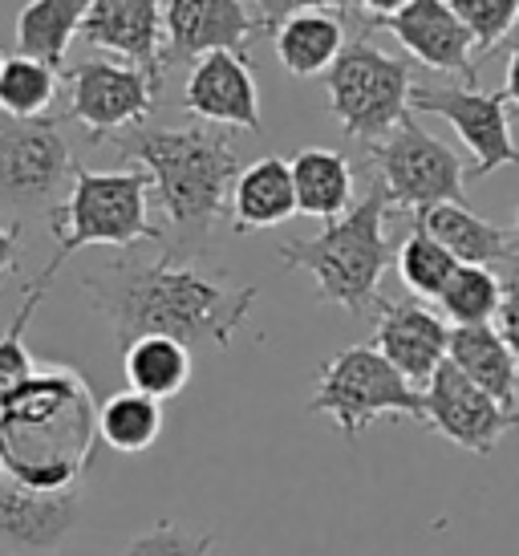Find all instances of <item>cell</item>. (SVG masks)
Here are the masks:
<instances>
[{
    "mask_svg": "<svg viewBox=\"0 0 519 556\" xmlns=\"http://www.w3.org/2000/svg\"><path fill=\"white\" fill-rule=\"evenodd\" d=\"M81 289L114 329L118 354L138 338H170L183 341L187 350H228L260 296L252 285H236L219 273L175 264L167 256L114 261L102 273L81 277Z\"/></svg>",
    "mask_w": 519,
    "mask_h": 556,
    "instance_id": "cell-1",
    "label": "cell"
},
{
    "mask_svg": "<svg viewBox=\"0 0 519 556\" xmlns=\"http://www.w3.org/2000/svg\"><path fill=\"white\" fill-rule=\"evenodd\" d=\"M110 142L151 175V200L163 207V256L195 264L212 252L219 224H231V191L244 170L236 142L212 126H138Z\"/></svg>",
    "mask_w": 519,
    "mask_h": 556,
    "instance_id": "cell-2",
    "label": "cell"
},
{
    "mask_svg": "<svg viewBox=\"0 0 519 556\" xmlns=\"http://www.w3.org/2000/svg\"><path fill=\"white\" fill-rule=\"evenodd\" d=\"M98 402L69 366H41L0 406V476L33 492L81 488L98 434Z\"/></svg>",
    "mask_w": 519,
    "mask_h": 556,
    "instance_id": "cell-3",
    "label": "cell"
},
{
    "mask_svg": "<svg viewBox=\"0 0 519 556\" xmlns=\"http://www.w3.org/2000/svg\"><path fill=\"white\" fill-rule=\"evenodd\" d=\"M394 212L390 191L382 179H374L369 191L353 203L350 212L333 224H325L317 236L289 240L280 244V264L284 268H305L317 280V296L325 305L366 317L382 305V277L397 252L385 236V219Z\"/></svg>",
    "mask_w": 519,
    "mask_h": 556,
    "instance_id": "cell-4",
    "label": "cell"
},
{
    "mask_svg": "<svg viewBox=\"0 0 519 556\" xmlns=\"http://www.w3.org/2000/svg\"><path fill=\"white\" fill-rule=\"evenodd\" d=\"M151 175L142 167L130 170H90L77 163L74 187L65 203L53 212L49 228L58 248L41 268L49 280L81 248H135L142 240L163 248V228L151 219Z\"/></svg>",
    "mask_w": 519,
    "mask_h": 556,
    "instance_id": "cell-5",
    "label": "cell"
},
{
    "mask_svg": "<svg viewBox=\"0 0 519 556\" xmlns=\"http://www.w3.org/2000/svg\"><path fill=\"white\" fill-rule=\"evenodd\" d=\"M325 93L337 126L345 139L378 147L410 118L414 78L402 58H390L382 46L369 41V29L350 37L345 53L325 74Z\"/></svg>",
    "mask_w": 519,
    "mask_h": 556,
    "instance_id": "cell-6",
    "label": "cell"
},
{
    "mask_svg": "<svg viewBox=\"0 0 519 556\" xmlns=\"http://www.w3.org/2000/svg\"><path fill=\"white\" fill-rule=\"evenodd\" d=\"M74 155L62 123L13 118L0 110V224L25 228L29 219H53L74 187Z\"/></svg>",
    "mask_w": 519,
    "mask_h": 556,
    "instance_id": "cell-7",
    "label": "cell"
},
{
    "mask_svg": "<svg viewBox=\"0 0 519 556\" xmlns=\"http://www.w3.org/2000/svg\"><path fill=\"white\" fill-rule=\"evenodd\" d=\"M308 415H325L345 439H362L374 418L422 422L427 406H422V390L410 387L374 345H350L321 362Z\"/></svg>",
    "mask_w": 519,
    "mask_h": 556,
    "instance_id": "cell-8",
    "label": "cell"
},
{
    "mask_svg": "<svg viewBox=\"0 0 519 556\" xmlns=\"http://www.w3.org/2000/svg\"><path fill=\"white\" fill-rule=\"evenodd\" d=\"M369 163L390 191L394 212L422 216L439 203H467V163L414 123V114L378 147H369Z\"/></svg>",
    "mask_w": 519,
    "mask_h": 556,
    "instance_id": "cell-9",
    "label": "cell"
},
{
    "mask_svg": "<svg viewBox=\"0 0 519 556\" xmlns=\"http://www.w3.org/2000/svg\"><path fill=\"white\" fill-rule=\"evenodd\" d=\"M65 81H69V118L86 126L93 142H110L126 130H138L163 93V86L138 65L102 62V58L69 65Z\"/></svg>",
    "mask_w": 519,
    "mask_h": 556,
    "instance_id": "cell-10",
    "label": "cell"
},
{
    "mask_svg": "<svg viewBox=\"0 0 519 556\" xmlns=\"http://www.w3.org/2000/svg\"><path fill=\"white\" fill-rule=\"evenodd\" d=\"M414 110L439 114L455 126L463 147L471 151V179L519 167V147L511 139V102L507 93H483L479 86H414Z\"/></svg>",
    "mask_w": 519,
    "mask_h": 556,
    "instance_id": "cell-11",
    "label": "cell"
},
{
    "mask_svg": "<svg viewBox=\"0 0 519 556\" xmlns=\"http://www.w3.org/2000/svg\"><path fill=\"white\" fill-rule=\"evenodd\" d=\"M422 406H427L422 422L430 431L446 439L451 447L471 451L479 459H488L491 451L519 427V410H507L504 402H495L483 387H474L451 362L422 390Z\"/></svg>",
    "mask_w": 519,
    "mask_h": 556,
    "instance_id": "cell-12",
    "label": "cell"
},
{
    "mask_svg": "<svg viewBox=\"0 0 519 556\" xmlns=\"http://www.w3.org/2000/svg\"><path fill=\"white\" fill-rule=\"evenodd\" d=\"M86 488L33 492L0 476V556H58L81 525Z\"/></svg>",
    "mask_w": 519,
    "mask_h": 556,
    "instance_id": "cell-13",
    "label": "cell"
},
{
    "mask_svg": "<svg viewBox=\"0 0 519 556\" xmlns=\"http://www.w3.org/2000/svg\"><path fill=\"white\" fill-rule=\"evenodd\" d=\"M260 16L248 0H167L163 70L195 65L212 53H248Z\"/></svg>",
    "mask_w": 519,
    "mask_h": 556,
    "instance_id": "cell-14",
    "label": "cell"
},
{
    "mask_svg": "<svg viewBox=\"0 0 519 556\" xmlns=\"http://www.w3.org/2000/svg\"><path fill=\"white\" fill-rule=\"evenodd\" d=\"M451 333H455V325H446V317L427 309L422 301H385L382 296L369 345L410 387L427 390L430 378L443 370L446 357H451Z\"/></svg>",
    "mask_w": 519,
    "mask_h": 556,
    "instance_id": "cell-15",
    "label": "cell"
},
{
    "mask_svg": "<svg viewBox=\"0 0 519 556\" xmlns=\"http://www.w3.org/2000/svg\"><path fill=\"white\" fill-rule=\"evenodd\" d=\"M81 41L106 49L126 65H138L163 86V46H167V0H90Z\"/></svg>",
    "mask_w": 519,
    "mask_h": 556,
    "instance_id": "cell-16",
    "label": "cell"
},
{
    "mask_svg": "<svg viewBox=\"0 0 519 556\" xmlns=\"http://www.w3.org/2000/svg\"><path fill=\"white\" fill-rule=\"evenodd\" d=\"M378 29L390 33L418 65L451 74L463 86H479V62H471L474 37L446 0H414L406 13L390 16Z\"/></svg>",
    "mask_w": 519,
    "mask_h": 556,
    "instance_id": "cell-17",
    "label": "cell"
},
{
    "mask_svg": "<svg viewBox=\"0 0 519 556\" xmlns=\"http://www.w3.org/2000/svg\"><path fill=\"white\" fill-rule=\"evenodd\" d=\"M183 106L212 126L228 130H264L260 118V90L248 70V53H212L191 65L183 86Z\"/></svg>",
    "mask_w": 519,
    "mask_h": 556,
    "instance_id": "cell-18",
    "label": "cell"
},
{
    "mask_svg": "<svg viewBox=\"0 0 519 556\" xmlns=\"http://www.w3.org/2000/svg\"><path fill=\"white\" fill-rule=\"evenodd\" d=\"M296 212V187H292V163L280 155H264L248 163L231 191V232H264L289 224Z\"/></svg>",
    "mask_w": 519,
    "mask_h": 556,
    "instance_id": "cell-19",
    "label": "cell"
},
{
    "mask_svg": "<svg viewBox=\"0 0 519 556\" xmlns=\"http://www.w3.org/2000/svg\"><path fill=\"white\" fill-rule=\"evenodd\" d=\"M414 228L434 236L458 264L495 268V264L519 261L516 248H511V232L491 224V219L474 216L467 203H439L422 216H414Z\"/></svg>",
    "mask_w": 519,
    "mask_h": 556,
    "instance_id": "cell-20",
    "label": "cell"
},
{
    "mask_svg": "<svg viewBox=\"0 0 519 556\" xmlns=\"http://www.w3.org/2000/svg\"><path fill=\"white\" fill-rule=\"evenodd\" d=\"M273 46L280 65L289 70L292 78H325L337 65V58L345 53V46H350L345 16L325 13V9L296 13L273 33Z\"/></svg>",
    "mask_w": 519,
    "mask_h": 556,
    "instance_id": "cell-21",
    "label": "cell"
},
{
    "mask_svg": "<svg viewBox=\"0 0 519 556\" xmlns=\"http://www.w3.org/2000/svg\"><path fill=\"white\" fill-rule=\"evenodd\" d=\"M446 362L467 374L474 387L488 390L495 402H504L507 410H519V362L499 333V325L455 329Z\"/></svg>",
    "mask_w": 519,
    "mask_h": 556,
    "instance_id": "cell-22",
    "label": "cell"
},
{
    "mask_svg": "<svg viewBox=\"0 0 519 556\" xmlns=\"http://www.w3.org/2000/svg\"><path fill=\"white\" fill-rule=\"evenodd\" d=\"M292 187H296V212L333 224L353 207V167L341 151L305 147L292 159Z\"/></svg>",
    "mask_w": 519,
    "mask_h": 556,
    "instance_id": "cell-23",
    "label": "cell"
},
{
    "mask_svg": "<svg viewBox=\"0 0 519 556\" xmlns=\"http://www.w3.org/2000/svg\"><path fill=\"white\" fill-rule=\"evenodd\" d=\"M123 374L126 387L147 394V399H179L195 374V357L183 341L170 338H138L135 345L123 350Z\"/></svg>",
    "mask_w": 519,
    "mask_h": 556,
    "instance_id": "cell-24",
    "label": "cell"
},
{
    "mask_svg": "<svg viewBox=\"0 0 519 556\" xmlns=\"http://www.w3.org/2000/svg\"><path fill=\"white\" fill-rule=\"evenodd\" d=\"M86 9L90 0H29L16 16V49L49 70H62L65 49L86 25Z\"/></svg>",
    "mask_w": 519,
    "mask_h": 556,
    "instance_id": "cell-25",
    "label": "cell"
},
{
    "mask_svg": "<svg viewBox=\"0 0 519 556\" xmlns=\"http://www.w3.org/2000/svg\"><path fill=\"white\" fill-rule=\"evenodd\" d=\"M98 434L110 451H123V455H142L159 443L163 434V402L147 399L138 390H118L102 402L98 410Z\"/></svg>",
    "mask_w": 519,
    "mask_h": 556,
    "instance_id": "cell-26",
    "label": "cell"
},
{
    "mask_svg": "<svg viewBox=\"0 0 519 556\" xmlns=\"http://www.w3.org/2000/svg\"><path fill=\"white\" fill-rule=\"evenodd\" d=\"M507 285L495 277V268H479V264H463L455 280L446 285V293L439 296L443 317L455 329H471V325H495L499 309H504Z\"/></svg>",
    "mask_w": 519,
    "mask_h": 556,
    "instance_id": "cell-27",
    "label": "cell"
},
{
    "mask_svg": "<svg viewBox=\"0 0 519 556\" xmlns=\"http://www.w3.org/2000/svg\"><path fill=\"white\" fill-rule=\"evenodd\" d=\"M394 264H397L402 285H406L418 301H439V296L446 293V285L455 280V273L463 268L434 236L422 232V228H414V224H410V232H406V240L397 244Z\"/></svg>",
    "mask_w": 519,
    "mask_h": 556,
    "instance_id": "cell-28",
    "label": "cell"
},
{
    "mask_svg": "<svg viewBox=\"0 0 519 556\" xmlns=\"http://www.w3.org/2000/svg\"><path fill=\"white\" fill-rule=\"evenodd\" d=\"M58 70H49L37 58L13 53L0 65V110L13 118H49V106L58 102Z\"/></svg>",
    "mask_w": 519,
    "mask_h": 556,
    "instance_id": "cell-29",
    "label": "cell"
},
{
    "mask_svg": "<svg viewBox=\"0 0 519 556\" xmlns=\"http://www.w3.org/2000/svg\"><path fill=\"white\" fill-rule=\"evenodd\" d=\"M46 289H49V277L41 273V277L25 289V301H21V309H16L13 325H9V333L0 338V406L13 399L16 390L25 387L33 374L41 370V366L33 362L29 350H25V329H29L33 313H37V305H41Z\"/></svg>",
    "mask_w": 519,
    "mask_h": 556,
    "instance_id": "cell-30",
    "label": "cell"
},
{
    "mask_svg": "<svg viewBox=\"0 0 519 556\" xmlns=\"http://www.w3.org/2000/svg\"><path fill=\"white\" fill-rule=\"evenodd\" d=\"M446 4L471 29L479 53H491L519 25V0H446Z\"/></svg>",
    "mask_w": 519,
    "mask_h": 556,
    "instance_id": "cell-31",
    "label": "cell"
},
{
    "mask_svg": "<svg viewBox=\"0 0 519 556\" xmlns=\"http://www.w3.org/2000/svg\"><path fill=\"white\" fill-rule=\"evenodd\" d=\"M215 532H187L175 520H154L142 536L126 544L123 556H212Z\"/></svg>",
    "mask_w": 519,
    "mask_h": 556,
    "instance_id": "cell-32",
    "label": "cell"
},
{
    "mask_svg": "<svg viewBox=\"0 0 519 556\" xmlns=\"http://www.w3.org/2000/svg\"><path fill=\"white\" fill-rule=\"evenodd\" d=\"M499 333L511 345V354L519 362V280H507V296H504V309H499Z\"/></svg>",
    "mask_w": 519,
    "mask_h": 556,
    "instance_id": "cell-33",
    "label": "cell"
},
{
    "mask_svg": "<svg viewBox=\"0 0 519 556\" xmlns=\"http://www.w3.org/2000/svg\"><path fill=\"white\" fill-rule=\"evenodd\" d=\"M414 0H357V13H362V29H378L390 16L406 13Z\"/></svg>",
    "mask_w": 519,
    "mask_h": 556,
    "instance_id": "cell-34",
    "label": "cell"
},
{
    "mask_svg": "<svg viewBox=\"0 0 519 556\" xmlns=\"http://www.w3.org/2000/svg\"><path fill=\"white\" fill-rule=\"evenodd\" d=\"M21 256V228H4L0 224V277H9Z\"/></svg>",
    "mask_w": 519,
    "mask_h": 556,
    "instance_id": "cell-35",
    "label": "cell"
},
{
    "mask_svg": "<svg viewBox=\"0 0 519 556\" xmlns=\"http://www.w3.org/2000/svg\"><path fill=\"white\" fill-rule=\"evenodd\" d=\"M504 93H507V102H511V110L519 114V41L511 46V53H507V81H504Z\"/></svg>",
    "mask_w": 519,
    "mask_h": 556,
    "instance_id": "cell-36",
    "label": "cell"
},
{
    "mask_svg": "<svg viewBox=\"0 0 519 556\" xmlns=\"http://www.w3.org/2000/svg\"><path fill=\"white\" fill-rule=\"evenodd\" d=\"M511 248H516V256H519V212H516V224H511Z\"/></svg>",
    "mask_w": 519,
    "mask_h": 556,
    "instance_id": "cell-37",
    "label": "cell"
},
{
    "mask_svg": "<svg viewBox=\"0 0 519 556\" xmlns=\"http://www.w3.org/2000/svg\"><path fill=\"white\" fill-rule=\"evenodd\" d=\"M0 65H4V58H0Z\"/></svg>",
    "mask_w": 519,
    "mask_h": 556,
    "instance_id": "cell-38",
    "label": "cell"
}]
</instances>
